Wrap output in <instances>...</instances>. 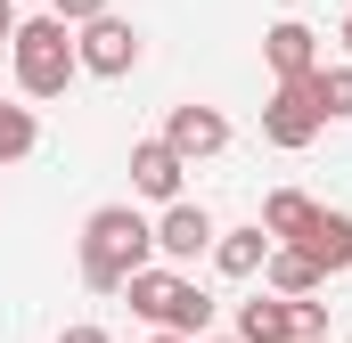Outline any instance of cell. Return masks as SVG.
Wrapping results in <instances>:
<instances>
[{"label":"cell","mask_w":352,"mask_h":343,"mask_svg":"<svg viewBox=\"0 0 352 343\" xmlns=\"http://www.w3.org/2000/svg\"><path fill=\"white\" fill-rule=\"evenodd\" d=\"M221 343H238V335H221Z\"/></svg>","instance_id":"603a6c76"},{"label":"cell","mask_w":352,"mask_h":343,"mask_svg":"<svg viewBox=\"0 0 352 343\" xmlns=\"http://www.w3.org/2000/svg\"><path fill=\"white\" fill-rule=\"evenodd\" d=\"M123 294H131L140 319H156V335H188V343H197L205 327H213V294H205L197 278H180V270H156V261H148Z\"/></svg>","instance_id":"3957f363"},{"label":"cell","mask_w":352,"mask_h":343,"mask_svg":"<svg viewBox=\"0 0 352 343\" xmlns=\"http://www.w3.org/2000/svg\"><path fill=\"white\" fill-rule=\"evenodd\" d=\"M295 254H311V270L320 278H336V270H352V213H336V204H320V221L303 229V246Z\"/></svg>","instance_id":"9c48e42d"},{"label":"cell","mask_w":352,"mask_h":343,"mask_svg":"<svg viewBox=\"0 0 352 343\" xmlns=\"http://www.w3.org/2000/svg\"><path fill=\"white\" fill-rule=\"evenodd\" d=\"M263 278H270V294H278V303H303V294H320V270H311V254H295V246H270Z\"/></svg>","instance_id":"5bb4252c"},{"label":"cell","mask_w":352,"mask_h":343,"mask_svg":"<svg viewBox=\"0 0 352 343\" xmlns=\"http://www.w3.org/2000/svg\"><path fill=\"white\" fill-rule=\"evenodd\" d=\"M8 58H16V90H25V98H66V82L82 74L74 33H66L58 16H25L16 41H8Z\"/></svg>","instance_id":"7a4b0ae2"},{"label":"cell","mask_w":352,"mask_h":343,"mask_svg":"<svg viewBox=\"0 0 352 343\" xmlns=\"http://www.w3.org/2000/svg\"><path fill=\"white\" fill-rule=\"evenodd\" d=\"M238 343H295V311H287L278 294L238 303Z\"/></svg>","instance_id":"4fadbf2b"},{"label":"cell","mask_w":352,"mask_h":343,"mask_svg":"<svg viewBox=\"0 0 352 343\" xmlns=\"http://www.w3.org/2000/svg\"><path fill=\"white\" fill-rule=\"evenodd\" d=\"M295 311V343H328V303L320 294H303V303H287Z\"/></svg>","instance_id":"e0dca14e"},{"label":"cell","mask_w":352,"mask_h":343,"mask_svg":"<svg viewBox=\"0 0 352 343\" xmlns=\"http://www.w3.org/2000/svg\"><path fill=\"white\" fill-rule=\"evenodd\" d=\"M263 261H270L263 221H254V229H230V237H213V270H221V278H263Z\"/></svg>","instance_id":"7c38bea8"},{"label":"cell","mask_w":352,"mask_h":343,"mask_svg":"<svg viewBox=\"0 0 352 343\" xmlns=\"http://www.w3.org/2000/svg\"><path fill=\"white\" fill-rule=\"evenodd\" d=\"M263 139H270V147H311V139H320V106H311V90H303V82H278V90H270Z\"/></svg>","instance_id":"8992f818"},{"label":"cell","mask_w":352,"mask_h":343,"mask_svg":"<svg viewBox=\"0 0 352 343\" xmlns=\"http://www.w3.org/2000/svg\"><path fill=\"white\" fill-rule=\"evenodd\" d=\"M156 254V221H140L131 204H98L82 221V286L90 294H123Z\"/></svg>","instance_id":"6da1fadb"},{"label":"cell","mask_w":352,"mask_h":343,"mask_svg":"<svg viewBox=\"0 0 352 343\" xmlns=\"http://www.w3.org/2000/svg\"><path fill=\"white\" fill-rule=\"evenodd\" d=\"M263 58H270L278 82H311V74H320V33H311L303 16H287V25L263 33Z\"/></svg>","instance_id":"ba28073f"},{"label":"cell","mask_w":352,"mask_h":343,"mask_svg":"<svg viewBox=\"0 0 352 343\" xmlns=\"http://www.w3.org/2000/svg\"><path fill=\"white\" fill-rule=\"evenodd\" d=\"M41 147V123H33V106H8L0 98V164H25Z\"/></svg>","instance_id":"2e32d148"},{"label":"cell","mask_w":352,"mask_h":343,"mask_svg":"<svg viewBox=\"0 0 352 343\" xmlns=\"http://www.w3.org/2000/svg\"><path fill=\"white\" fill-rule=\"evenodd\" d=\"M320 221V204L303 196V188H278V196H263V237L270 246H303V229Z\"/></svg>","instance_id":"8fae6325"},{"label":"cell","mask_w":352,"mask_h":343,"mask_svg":"<svg viewBox=\"0 0 352 343\" xmlns=\"http://www.w3.org/2000/svg\"><path fill=\"white\" fill-rule=\"evenodd\" d=\"M311 106H320V123H352V66H320L311 74Z\"/></svg>","instance_id":"9a60e30c"},{"label":"cell","mask_w":352,"mask_h":343,"mask_svg":"<svg viewBox=\"0 0 352 343\" xmlns=\"http://www.w3.org/2000/svg\"><path fill=\"white\" fill-rule=\"evenodd\" d=\"M58 343H107V327H66Z\"/></svg>","instance_id":"ffe728a7"},{"label":"cell","mask_w":352,"mask_h":343,"mask_svg":"<svg viewBox=\"0 0 352 343\" xmlns=\"http://www.w3.org/2000/svg\"><path fill=\"white\" fill-rule=\"evenodd\" d=\"M50 16H58L66 33H82V25H98V16H107V0H50Z\"/></svg>","instance_id":"ac0fdd59"},{"label":"cell","mask_w":352,"mask_h":343,"mask_svg":"<svg viewBox=\"0 0 352 343\" xmlns=\"http://www.w3.org/2000/svg\"><path fill=\"white\" fill-rule=\"evenodd\" d=\"M16 25H25V16H16V0H0V41H16Z\"/></svg>","instance_id":"d6986e66"},{"label":"cell","mask_w":352,"mask_h":343,"mask_svg":"<svg viewBox=\"0 0 352 343\" xmlns=\"http://www.w3.org/2000/svg\"><path fill=\"white\" fill-rule=\"evenodd\" d=\"M336 41H344V66H352V16H344V33H336Z\"/></svg>","instance_id":"44dd1931"},{"label":"cell","mask_w":352,"mask_h":343,"mask_svg":"<svg viewBox=\"0 0 352 343\" xmlns=\"http://www.w3.org/2000/svg\"><path fill=\"white\" fill-rule=\"evenodd\" d=\"M213 237H221V229H213V213H205V204H188V196H180V204H164V221H156V254H164V261L213 254Z\"/></svg>","instance_id":"52a82bcc"},{"label":"cell","mask_w":352,"mask_h":343,"mask_svg":"<svg viewBox=\"0 0 352 343\" xmlns=\"http://www.w3.org/2000/svg\"><path fill=\"white\" fill-rule=\"evenodd\" d=\"M180 172H188V164H180L164 139H140V147H131V188L156 196V204H180Z\"/></svg>","instance_id":"30bf717a"},{"label":"cell","mask_w":352,"mask_h":343,"mask_svg":"<svg viewBox=\"0 0 352 343\" xmlns=\"http://www.w3.org/2000/svg\"><path fill=\"white\" fill-rule=\"evenodd\" d=\"M148 343H188V335H148Z\"/></svg>","instance_id":"7402d4cb"},{"label":"cell","mask_w":352,"mask_h":343,"mask_svg":"<svg viewBox=\"0 0 352 343\" xmlns=\"http://www.w3.org/2000/svg\"><path fill=\"white\" fill-rule=\"evenodd\" d=\"M74 58H82V74H107V82H123V74L140 66V33H131L115 8H107L98 25H82V33H74Z\"/></svg>","instance_id":"277c9868"},{"label":"cell","mask_w":352,"mask_h":343,"mask_svg":"<svg viewBox=\"0 0 352 343\" xmlns=\"http://www.w3.org/2000/svg\"><path fill=\"white\" fill-rule=\"evenodd\" d=\"M164 147H173L180 164H197V156H221V147H230V115L188 98V106H173V115H164Z\"/></svg>","instance_id":"5b68a950"}]
</instances>
